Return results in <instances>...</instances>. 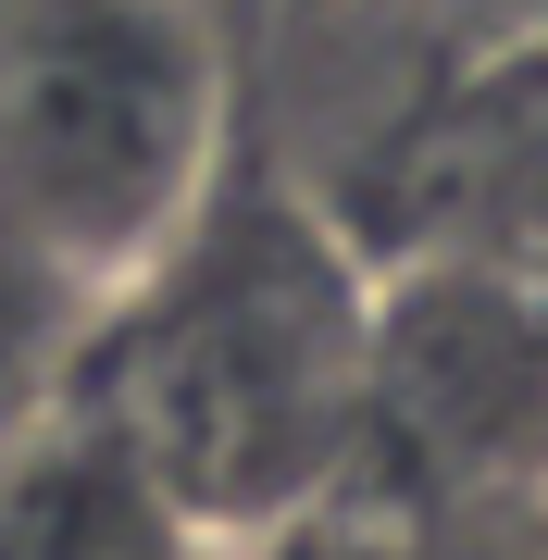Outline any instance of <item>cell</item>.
Returning a JSON list of instances; mask_svg holds the SVG:
<instances>
[{
    "instance_id": "obj_1",
    "label": "cell",
    "mask_w": 548,
    "mask_h": 560,
    "mask_svg": "<svg viewBox=\"0 0 548 560\" xmlns=\"http://www.w3.org/2000/svg\"><path fill=\"white\" fill-rule=\"evenodd\" d=\"M362 324L374 261L337 237V212L224 150L187 224L125 287H101L62 423H88L187 548H287L349 486Z\"/></svg>"
},
{
    "instance_id": "obj_2",
    "label": "cell",
    "mask_w": 548,
    "mask_h": 560,
    "mask_svg": "<svg viewBox=\"0 0 548 560\" xmlns=\"http://www.w3.org/2000/svg\"><path fill=\"white\" fill-rule=\"evenodd\" d=\"M224 50L200 0H0V224L125 287L224 175Z\"/></svg>"
},
{
    "instance_id": "obj_3",
    "label": "cell",
    "mask_w": 548,
    "mask_h": 560,
    "mask_svg": "<svg viewBox=\"0 0 548 560\" xmlns=\"http://www.w3.org/2000/svg\"><path fill=\"white\" fill-rule=\"evenodd\" d=\"M548 499V275L499 249H436L374 275L362 423H349V536L424 548V523H511Z\"/></svg>"
},
{
    "instance_id": "obj_4",
    "label": "cell",
    "mask_w": 548,
    "mask_h": 560,
    "mask_svg": "<svg viewBox=\"0 0 548 560\" xmlns=\"http://www.w3.org/2000/svg\"><path fill=\"white\" fill-rule=\"evenodd\" d=\"M88 324H101V287L62 275L50 249H25L0 224V460L38 448L62 411H75V361H88Z\"/></svg>"
},
{
    "instance_id": "obj_5",
    "label": "cell",
    "mask_w": 548,
    "mask_h": 560,
    "mask_svg": "<svg viewBox=\"0 0 548 560\" xmlns=\"http://www.w3.org/2000/svg\"><path fill=\"white\" fill-rule=\"evenodd\" d=\"M312 548H325V560H424V548H386V536H349V523H312Z\"/></svg>"
},
{
    "instance_id": "obj_6",
    "label": "cell",
    "mask_w": 548,
    "mask_h": 560,
    "mask_svg": "<svg viewBox=\"0 0 548 560\" xmlns=\"http://www.w3.org/2000/svg\"><path fill=\"white\" fill-rule=\"evenodd\" d=\"M237 560H325V548H312V536H287V548H237Z\"/></svg>"
},
{
    "instance_id": "obj_7",
    "label": "cell",
    "mask_w": 548,
    "mask_h": 560,
    "mask_svg": "<svg viewBox=\"0 0 548 560\" xmlns=\"http://www.w3.org/2000/svg\"><path fill=\"white\" fill-rule=\"evenodd\" d=\"M524 560H548V499H536V511H524Z\"/></svg>"
}]
</instances>
